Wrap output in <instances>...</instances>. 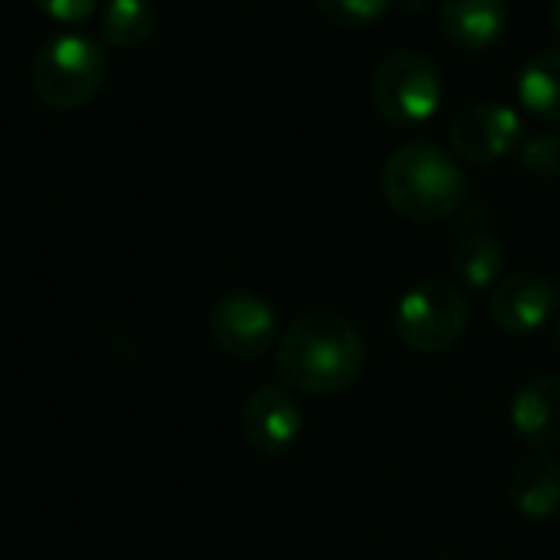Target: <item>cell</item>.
<instances>
[{"mask_svg": "<svg viewBox=\"0 0 560 560\" xmlns=\"http://www.w3.org/2000/svg\"><path fill=\"white\" fill-rule=\"evenodd\" d=\"M366 366V343L353 320L330 311L298 317L277 340L273 370L280 383L307 396L350 389Z\"/></svg>", "mask_w": 560, "mask_h": 560, "instance_id": "1", "label": "cell"}, {"mask_svg": "<svg viewBox=\"0 0 560 560\" xmlns=\"http://www.w3.org/2000/svg\"><path fill=\"white\" fill-rule=\"evenodd\" d=\"M465 175L458 162L432 142H406L383 165V195L409 221H439L462 208Z\"/></svg>", "mask_w": 560, "mask_h": 560, "instance_id": "2", "label": "cell"}, {"mask_svg": "<svg viewBox=\"0 0 560 560\" xmlns=\"http://www.w3.org/2000/svg\"><path fill=\"white\" fill-rule=\"evenodd\" d=\"M109 77V54L103 44L67 34L47 40L31 67V86L50 109H80L96 100Z\"/></svg>", "mask_w": 560, "mask_h": 560, "instance_id": "3", "label": "cell"}, {"mask_svg": "<svg viewBox=\"0 0 560 560\" xmlns=\"http://www.w3.org/2000/svg\"><path fill=\"white\" fill-rule=\"evenodd\" d=\"M373 109L393 126H419L435 116L442 103V73L432 57L419 50H396L383 57L370 77Z\"/></svg>", "mask_w": 560, "mask_h": 560, "instance_id": "4", "label": "cell"}, {"mask_svg": "<svg viewBox=\"0 0 560 560\" xmlns=\"http://www.w3.org/2000/svg\"><path fill=\"white\" fill-rule=\"evenodd\" d=\"M468 327V301L445 280H422L396 304V334L412 353H445Z\"/></svg>", "mask_w": 560, "mask_h": 560, "instance_id": "5", "label": "cell"}, {"mask_svg": "<svg viewBox=\"0 0 560 560\" xmlns=\"http://www.w3.org/2000/svg\"><path fill=\"white\" fill-rule=\"evenodd\" d=\"M208 330L221 353L237 360H257L277 340V314L254 291H228L214 301Z\"/></svg>", "mask_w": 560, "mask_h": 560, "instance_id": "6", "label": "cell"}, {"mask_svg": "<svg viewBox=\"0 0 560 560\" xmlns=\"http://www.w3.org/2000/svg\"><path fill=\"white\" fill-rule=\"evenodd\" d=\"M491 320L511 337H527L540 330L557 311V288L544 273L517 270L491 291Z\"/></svg>", "mask_w": 560, "mask_h": 560, "instance_id": "7", "label": "cell"}, {"mask_svg": "<svg viewBox=\"0 0 560 560\" xmlns=\"http://www.w3.org/2000/svg\"><path fill=\"white\" fill-rule=\"evenodd\" d=\"M304 416L291 389L284 386H260L247 396L241 409V432L247 445L260 455L288 452L301 435Z\"/></svg>", "mask_w": 560, "mask_h": 560, "instance_id": "8", "label": "cell"}, {"mask_svg": "<svg viewBox=\"0 0 560 560\" xmlns=\"http://www.w3.org/2000/svg\"><path fill=\"white\" fill-rule=\"evenodd\" d=\"M517 136H521V119L511 106L501 103H471L448 126L452 149L462 159L481 165L511 152L517 145Z\"/></svg>", "mask_w": 560, "mask_h": 560, "instance_id": "9", "label": "cell"}, {"mask_svg": "<svg viewBox=\"0 0 560 560\" xmlns=\"http://www.w3.org/2000/svg\"><path fill=\"white\" fill-rule=\"evenodd\" d=\"M511 425L534 448L560 445V380L537 376L511 399Z\"/></svg>", "mask_w": 560, "mask_h": 560, "instance_id": "10", "label": "cell"}, {"mask_svg": "<svg viewBox=\"0 0 560 560\" xmlns=\"http://www.w3.org/2000/svg\"><path fill=\"white\" fill-rule=\"evenodd\" d=\"M442 31L462 50H485L508 31L504 0H445Z\"/></svg>", "mask_w": 560, "mask_h": 560, "instance_id": "11", "label": "cell"}, {"mask_svg": "<svg viewBox=\"0 0 560 560\" xmlns=\"http://www.w3.org/2000/svg\"><path fill=\"white\" fill-rule=\"evenodd\" d=\"M511 504L521 517H550L560 508V462L547 452L527 458L511 478Z\"/></svg>", "mask_w": 560, "mask_h": 560, "instance_id": "12", "label": "cell"}, {"mask_svg": "<svg viewBox=\"0 0 560 560\" xmlns=\"http://www.w3.org/2000/svg\"><path fill=\"white\" fill-rule=\"evenodd\" d=\"M517 96L534 116L560 122V50H544L524 63Z\"/></svg>", "mask_w": 560, "mask_h": 560, "instance_id": "13", "label": "cell"}, {"mask_svg": "<svg viewBox=\"0 0 560 560\" xmlns=\"http://www.w3.org/2000/svg\"><path fill=\"white\" fill-rule=\"evenodd\" d=\"M452 267L458 280L471 291H488L504 270V247L498 244L494 234L475 231L462 237L452 250Z\"/></svg>", "mask_w": 560, "mask_h": 560, "instance_id": "14", "label": "cell"}, {"mask_svg": "<svg viewBox=\"0 0 560 560\" xmlns=\"http://www.w3.org/2000/svg\"><path fill=\"white\" fill-rule=\"evenodd\" d=\"M155 34L152 0H109L103 11V37L113 47H142Z\"/></svg>", "mask_w": 560, "mask_h": 560, "instance_id": "15", "label": "cell"}, {"mask_svg": "<svg viewBox=\"0 0 560 560\" xmlns=\"http://www.w3.org/2000/svg\"><path fill=\"white\" fill-rule=\"evenodd\" d=\"M393 0H317L327 21L340 27H366L389 11Z\"/></svg>", "mask_w": 560, "mask_h": 560, "instance_id": "16", "label": "cell"}, {"mask_svg": "<svg viewBox=\"0 0 560 560\" xmlns=\"http://www.w3.org/2000/svg\"><path fill=\"white\" fill-rule=\"evenodd\" d=\"M524 165L537 175L560 172V142L553 136H534L524 142Z\"/></svg>", "mask_w": 560, "mask_h": 560, "instance_id": "17", "label": "cell"}, {"mask_svg": "<svg viewBox=\"0 0 560 560\" xmlns=\"http://www.w3.org/2000/svg\"><path fill=\"white\" fill-rule=\"evenodd\" d=\"M34 4L57 24H83L86 18H93L100 0H34Z\"/></svg>", "mask_w": 560, "mask_h": 560, "instance_id": "18", "label": "cell"}, {"mask_svg": "<svg viewBox=\"0 0 560 560\" xmlns=\"http://www.w3.org/2000/svg\"><path fill=\"white\" fill-rule=\"evenodd\" d=\"M550 21H553V31L560 34V0H553V4H550Z\"/></svg>", "mask_w": 560, "mask_h": 560, "instance_id": "19", "label": "cell"}, {"mask_svg": "<svg viewBox=\"0 0 560 560\" xmlns=\"http://www.w3.org/2000/svg\"><path fill=\"white\" fill-rule=\"evenodd\" d=\"M557 343H560V320H557Z\"/></svg>", "mask_w": 560, "mask_h": 560, "instance_id": "20", "label": "cell"}]
</instances>
